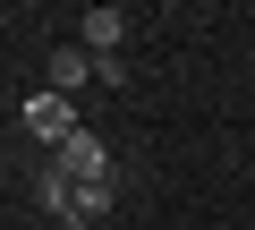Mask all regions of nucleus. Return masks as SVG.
<instances>
[{
	"label": "nucleus",
	"mask_w": 255,
	"mask_h": 230,
	"mask_svg": "<svg viewBox=\"0 0 255 230\" xmlns=\"http://www.w3.org/2000/svg\"><path fill=\"white\" fill-rule=\"evenodd\" d=\"M77 85H94V51H85V43H60V51H51V94L77 102Z\"/></svg>",
	"instance_id": "obj_5"
},
{
	"label": "nucleus",
	"mask_w": 255,
	"mask_h": 230,
	"mask_svg": "<svg viewBox=\"0 0 255 230\" xmlns=\"http://www.w3.org/2000/svg\"><path fill=\"white\" fill-rule=\"evenodd\" d=\"M77 128H85V120H77V102H68V94H51V85H43V94H26V137H34L43 154H60Z\"/></svg>",
	"instance_id": "obj_1"
},
{
	"label": "nucleus",
	"mask_w": 255,
	"mask_h": 230,
	"mask_svg": "<svg viewBox=\"0 0 255 230\" xmlns=\"http://www.w3.org/2000/svg\"><path fill=\"white\" fill-rule=\"evenodd\" d=\"M77 26H85V51H94V60H119V43H128V9H85Z\"/></svg>",
	"instance_id": "obj_3"
},
{
	"label": "nucleus",
	"mask_w": 255,
	"mask_h": 230,
	"mask_svg": "<svg viewBox=\"0 0 255 230\" xmlns=\"http://www.w3.org/2000/svg\"><path fill=\"white\" fill-rule=\"evenodd\" d=\"M34 205H43V213L68 230V213H77V179H68L60 162H43V171H34Z\"/></svg>",
	"instance_id": "obj_4"
},
{
	"label": "nucleus",
	"mask_w": 255,
	"mask_h": 230,
	"mask_svg": "<svg viewBox=\"0 0 255 230\" xmlns=\"http://www.w3.org/2000/svg\"><path fill=\"white\" fill-rule=\"evenodd\" d=\"M51 162H60V171H68V179H119V171H111V154H102V137H94V128H77V137H68V145H60V154H51Z\"/></svg>",
	"instance_id": "obj_2"
}]
</instances>
